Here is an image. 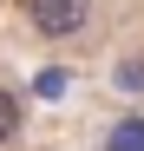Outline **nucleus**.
<instances>
[{"mask_svg": "<svg viewBox=\"0 0 144 151\" xmlns=\"http://www.w3.org/2000/svg\"><path fill=\"white\" fill-rule=\"evenodd\" d=\"M98 151H144V118H138V112L111 118L105 132H98Z\"/></svg>", "mask_w": 144, "mask_h": 151, "instance_id": "f03ea898", "label": "nucleus"}, {"mask_svg": "<svg viewBox=\"0 0 144 151\" xmlns=\"http://www.w3.org/2000/svg\"><path fill=\"white\" fill-rule=\"evenodd\" d=\"M118 79H125V92H144V66H138V59H131V66H125V72H118Z\"/></svg>", "mask_w": 144, "mask_h": 151, "instance_id": "20e7f679", "label": "nucleus"}, {"mask_svg": "<svg viewBox=\"0 0 144 151\" xmlns=\"http://www.w3.org/2000/svg\"><path fill=\"white\" fill-rule=\"evenodd\" d=\"M20 125H26V112H20V99L0 86V145H13V138H20Z\"/></svg>", "mask_w": 144, "mask_h": 151, "instance_id": "7ed1b4c3", "label": "nucleus"}, {"mask_svg": "<svg viewBox=\"0 0 144 151\" xmlns=\"http://www.w3.org/2000/svg\"><path fill=\"white\" fill-rule=\"evenodd\" d=\"M92 7H98V0H26V20L46 40H79L92 27Z\"/></svg>", "mask_w": 144, "mask_h": 151, "instance_id": "f257e3e1", "label": "nucleus"}]
</instances>
